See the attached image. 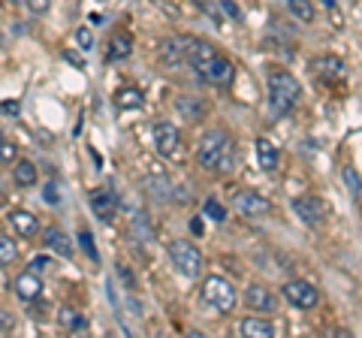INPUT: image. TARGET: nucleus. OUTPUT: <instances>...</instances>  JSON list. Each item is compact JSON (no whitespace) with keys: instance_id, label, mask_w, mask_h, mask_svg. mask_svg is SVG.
I'll use <instances>...</instances> for the list:
<instances>
[{"instance_id":"nucleus-34","label":"nucleus","mask_w":362,"mask_h":338,"mask_svg":"<svg viewBox=\"0 0 362 338\" xmlns=\"http://www.w3.org/2000/svg\"><path fill=\"white\" fill-rule=\"evenodd\" d=\"M45 199H49V202H58V197H54V185H49V190H45Z\"/></svg>"},{"instance_id":"nucleus-17","label":"nucleus","mask_w":362,"mask_h":338,"mask_svg":"<svg viewBox=\"0 0 362 338\" xmlns=\"http://www.w3.org/2000/svg\"><path fill=\"white\" fill-rule=\"evenodd\" d=\"M257 161H259V166H263L266 173L278 169V148H275V142L266 139V136H259L257 139Z\"/></svg>"},{"instance_id":"nucleus-25","label":"nucleus","mask_w":362,"mask_h":338,"mask_svg":"<svg viewBox=\"0 0 362 338\" xmlns=\"http://www.w3.org/2000/svg\"><path fill=\"white\" fill-rule=\"evenodd\" d=\"M78 247L88 254V260L90 263H97L100 260V254H97V245H94V235H90L88 230H78Z\"/></svg>"},{"instance_id":"nucleus-24","label":"nucleus","mask_w":362,"mask_h":338,"mask_svg":"<svg viewBox=\"0 0 362 338\" xmlns=\"http://www.w3.org/2000/svg\"><path fill=\"white\" fill-rule=\"evenodd\" d=\"M61 323L66 326L70 332H78V330H88V320L82 314H76L73 308H61Z\"/></svg>"},{"instance_id":"nucleus-3","label":"nucleus","mask_w":362,"mask_h":338,"mask_svg":"<svg viewBox=\"0 0 362 338\" xmlns=\"http://www.w3.org/2000/svg\"><path fill=\"white\" fill-rule=\"evenodd\" d=\"M199 293H202V302L211 305L218 314H230L235 308V302H239V290H235L233 281L223 278V275H209L202 281Z\"/></svg>"},{"instance_id":"nucleus-11","label":"nucleus","mask_w":362,"mask_h":338,"mask_svg":"<svg viewBox=\"0 0 362 338\" xmlns=\"http://www.w3.org/2000/svg\"><path fill=\"white\" fill-rule=\"evenodd\" d=\"M90 209H94V215H97L100 221H112V218H115V211H118V197H115V190H109V187L90 190Z\"/></svg>"},{"instance_id":"nucleus-4","label":"nucleus","mask_w":362,"mask_h":338,"mask_svg":"<svg viewBox=\"0 0 362 338\" xmlns=\"http://www.w3.org/2000/svg\"><path fill=\"white\" fill-rule=\"evenodd\" d=\"M169 260H173L175 266V272L181 278H199L202 275V251L194 245V242H187V239H175V242H169Z\"/></svg>"},{"instance_id":"nucleus-30","label":"nucleus","mask_w":362,"mask_h":338,"mask_svg":"<svg viewBox=\"0 0 362 338\" xmlns=\"http://www.w3.org/2000/svg\"><path fill=\"white\" fill-rule=\"evenodd\" d=\"M25 4H28V9L33 16H45L52 9V0H25Z\"/></svg>"},{"instance_id":"nucleus-6","label":"nucleus","mask_w":362,"mask_h":338,"mask_svg":"<svg viewBox=\"0 0 362 338\" xmlns=\"http://www.w3.org/2000/svg\"><path fill=\"white\" fill-rule=\"evenodd\" d=\"M284 299L290 302L293 308H302V311H308V308H317V302H320V293H317L314 284H308V281H287L284 284Z\"/></svg>"},{"instance_id":"nucleus-9","label":"nucleus","mask_w":362,"mask_h":338,"mask_svg":"<svg viewBox=\"0 0 362 338\" xmlns=\"http://www.w3.org/2000/svg\"><path fill=\"white\" fill-rule=\"evenodd\" d=\"M178 145H181V133L175 124H157L154 127V151L157 154H163V157H175L178 154Z\"/></svg>"},{"instance_id":"nucleus-2","label":"nucleus","mask_w":362,"mask_h":338,"mask_svg":"<svg viewBox=\"0 0 362 338\" xmlns=\"http://www.w3.org/2000/svg\"><path fill=\"white\" fill-rule=\"evenodd\" d=\"M302 100V85L296 76L287 70H272L269 73V112L272 118H287Z\"/></svg>"},{"instance_id":"nucleus-19","label":"nucleus","mask_w":362,"mask_h":338,"mask_svg":"<svg viewBox=\"0 0 362 338\" xmlns=\"http://www.w3.org/2000/svg\"><path fill=\"white\" fill-rule=\"evenodd\" d=\"M37 178H40V173H37V166H33L30 161H16V166H13V182L18 187H33V185H37Z\"/></svg>"},{"instance_id":"nucleus-5","label":"nucleus","mask_w":362,"mask_h":338,"mask_svg":"<svg viewBox=\"0 0 362 338\" xmlns=\"http://www.w3.org/2000/svg\"><path fill=\"white\" fill-rule=\"evenodd\" d=\"M197 73L206 78L209 85L226 88V85H233V78H235V66H233L230 58H223L221 52H214L206 64H199V66H197Z\"/></svg>"},{"instance_id":"nucleus-23","label":"nucleus","mask_w":362,"mask_h":338,"mask_svg":"<svg viewBox=\"0 0 362 338\" xmlns=\"http://www.w3.org/2000/svg\"><path fill=\"white\" fill-rule=\"evenodd\" d=\"M18 257V247L13 242V235H0V266H13Z\"/></svg>"},{"instance_id":"nucleus-27","label":"nucleus","mask_w":362,"mask_h":338,"mask_svg":"<svg viewBox=\"0 0 362 338\" xmlns=\"http://www.w3.org/2000/svg\"><path fill=\"white\" fill-rule=\"evenodd\" d=\"M202 211H206V215H209L211 221H218V223L226 218V209H223V206H221V202L214 199V197H209V199H206V206H202Z\"/></svg>"},{"instance_id":"nucleus-8","label":"nucleus","mask_w":362,"mask_h":338,"mask_svg":"<svg viewBox=\"0 0 362 338\" xmlns=\"http://www.w3.org/2000/svg\"><path fill=\"white\" fill-rule=\"evenodd\" d=\"M233 206L245 218H266L272 211V202L263 194H257V190H239L235 199H233Z\"/></svg>"},{"instance_id":"nucleus-21","label":"nucleus","mask_w":362,"mask_h":338,"mask_svg":"<svg viewBox=\"0 0 362 338\" xmlns=\"http://www.w3.org/2000/svg\"><path fill=\"white\" fill-rule=\"evenodd\" d=\"M287 9H290V16H293V18H299V21H302V25H311L314 16H317L311 0H287Z\"/></svg>"},{"instance_id":"nucleus-22","label":"nucleus","mask_w":362,"mask_h":338,"mask_svg":"<svg viewBox=\"0 0 362 338\" xmlns=\"http://www.w3.org/2000/svg\"><path fill=\"white\" fill-rule=\"evenodd\" d=\"M115 106L118 109H142V94L136 88H121L115 94Z\"/></svg>"},{"instance_id":"nucleus-15","label":"nucleus","mask_w":362,"mask_h":338,"mask_svg":"<svg viewBox=\"0 0 362 338\" xmlns=\"http://www.w3.org/2000/svg\"><path fill=\"white\" fill-rule=\"evenodd\" d=\"M311 70L320 78H326V82H335V78L344 76V61L335 58V54H326V58H314L311 61Z\"/></svg>"},{"instance_id":"nucleus-29","label":"nucleus","mask_w":362,"mask_h":338,"mask_svg":"<svg viewBox=\"0 0 362 338\" xmlns=\"http://www.w3.org/2000/svg\"><path fill=\"white\" fill-rule=\"evenodd\" d=\"M16 161H18V148H16V142L0 139V163H16Z\"/></svg>"},{"instance_id":"nucleus-28","label":"nucleus","mask_w":362,"mask_h":338,"mask_svg":"<svg viewBox=\"0 0 362 338\" xmlns=\"http://www.w3.org/2000/svg\"><path fill=\"white\" fill-rule=\"evenodd\" d=\"M341 178H344V185L350 187V194H354V197H359V194H362V182H359L356 169H350V166H344V173H341Z\"/></svg>"},{"instance_id":"nucleus-32","label":"nucleus","mask_w":362,"mask_h":338,"mask_svg":"<svg viewBox=\"0 0 362 338\" xmlns=\"http://www.w3.org/2000/svg\"><path fill=\"white\" fill-rule=\"evenodd\" d=\"M45 266H49V257H33L28 269H30V272H37V275H40V272H45Z\"/></svg>"},{"instance_id":"nucleus-14","label":"nucleus","mask_w":362,"mask_h":338,"mask_svg":"<svg viewBox=\"0 0 362 338\" xmlns=\"http://www.w3.org/2000/svg\"><path fill=\"white\" fill-rule=\"evenodd\" d=\"M239 332L245 338H272L275 335V323L269 317H259V314H251V317H242Z\"/></svg>"},{"instance_id":"nucleus-7","label":"nucleus","mask_w":362,"mask_h":338,"mask_svg":"<svg viewBox=\"0 0 362 338\" xmlns=\"http://www.w3.org/2000/svg\"><path fill=\"white\" fill-rule=\"evenodd\" d=\"M293 211H296V218L305 223V227H320L323 218H326V202L320 197H296L293 199Z\"/></svg>"},{"instance_id":"nucleus-16","label":"nucleus","mask_w":362,"mask_h":338,"mask_svg":"<svg viewBox=\"0 0 362 338\" xmlns=\"http://www.w3.org/2000/svg\"><path fill=\"white\" fill-rule=\"evenodd\" d=\"M45 247H49V251H54L58 257H64V260H70L73 257V242L66 239V233L61 230V227H49L45 230Z\"/></svg>"},{"instance_id":"nucleus-20","label":"nucleus","mask_w":362,"mask_h":338,"mask_svg":"<svg viewBox=\"0 0 362 338\" xmlns=\"http://www.w3.org/2000/svg\"><path fill=\"white\" fill-rule=\"evenodd\" d=\"M130 52H133V40H130V37H124V33H118V37L109 42L106 61H124V58H127Z\"/></svg>"},{"instance_id":"nucleus-18","label":"nucleus","mask_w":362,"mask_h":338,"mask_svg":"<svg viewBox=\"0 0 362 338\" xmlns=\"http://www.w3.org/2000/svg\"><path fill=\"white\" fill-rule=\"evenodd\" d=\"M160 54L169 66H178L181 61H187V40H166Z\"/></svg>"},{"instance_id":"nucleus-1","label":"nucleus","mask_w":362,"mask_h":338,"mask_svg":"<svg viewBox=\"0 0 362 338\" xmlns=\"http://www.w3.org/2000/svg\"><path fill=\"white\" fill-rule=\"evenodd\" d=\"M197 161L209 173L226 175L235 166V139L226 130H209L197 145Z\"/></svg>"},{"instance_id":"nucleus-26","label":"nucleus","mask_w":362,"mask_h":338,"mask_svg":"<svg viewBox=\"0 0 362 338\" xmlns=\"http://www.w3.org/2000/svg\"><path fill=\"white\" fill-rule=\"evenodd\" d=\"M73 37H76V46L78 49H82V52H90V49H94V30H90V28H76V33H73Z\"/></svg>"},{"instance_id":"nucleus-13","label":"nucleus","mask_w":362,"mask_h":338,"mask_svg":"<svg viewBox=\"0 0 362 338\" xmlns=\"http://www.w3.org/2000/svg\"><path fill=\"white\" fill-rule=\"evenodd\" d=\"M16 296L18 299H25V302H33V299H40L42 296V278L37 275V272H21L18 278H16Z\"/></svg>"},{"instance_id":"nucleus-33","label":"nucleus","mask_w":362,"mask_h":338,"mask_svg":"<svg viewBox=\"0 0 362 338\" xmlns=\"http://www.w3.org/2000/svg\"><path fill=\"white\" fill-rule=\"evenodd\" d=\"M223 9H226V13H230L233 18H242V16H239V9H235V4H233V0H223Z\"/></svg>"},{"instance_id":"nucleus-12","label":"nucleus","mask_w":362,"mask_h":338,"mask_svg":"<svg viewBox=\"0 0 362 338\" xmlns=\"http://www.w3.org/2000/svg\"><path fill=\"white\" fill-rule=\"evenodd\" d=\"M6 221H9V227H13V233L21 235V239H37V233H40L37 215H30V211H25V209H13L6 215Z\"/></svg>"},{"instance_id":"nucleus-10","label":"nucleus","mask_w":362,"mask_h":338,"mask_svg":"<svg viewBox=\"0 0 362 338\" xmlns=\"http://www.w3.org/2000/svg\"><path fill=\"white\" fill-rule=\"evenodd\" d=\"M245 305L259 314H272L278 308V296L263 284H251V287H245Z\"/></svg>"},{"instance_id":"nucleus-31","label":"nucleus","mask_w":362,"mask_h":338,"mask_svg":"<svg viewBox=\"0 0 362 338\" xmlns=\"http://www.w3.org/2000/svg\"><path fill=\"white\" fill-rule=\"evenodd\" d=\"M13 330H16V317H13V311L0 308V332H13Z\"/></svg>"},{"instance_id":"nucleus-35","label":"nucleus","mask_w":362,"mask_h":338,"mask_svg":"<svg viewBox=\"0 0 362 338\" xmlns=\"http://www.w3.org/2000/svg\"><path fill=\"white\" fill-rule=\"evenodd\" d=\"M323 4H326V6H335V0H323Z\"/></svg>"}]
</instances>
